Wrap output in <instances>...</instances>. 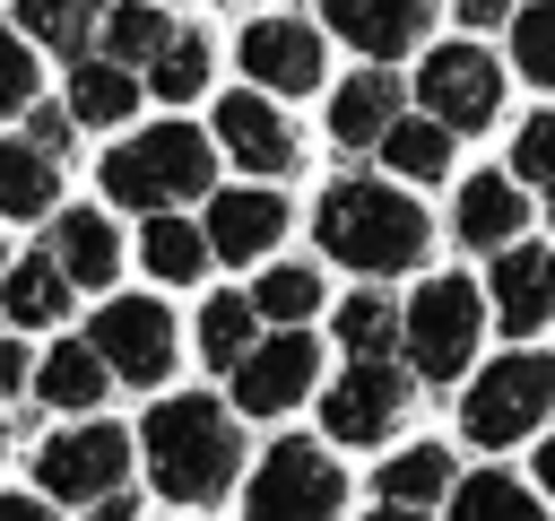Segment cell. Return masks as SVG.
<instances>
[{"label": "cell", "mask_w": 555, "mask_h": 521, "mask_svg": "<svg viewBox=\"0 0 555 521\" xmlns=\"http://www.w3.org/2000/svg\"><path fill=\"white\" fill-rule=\"evenodd\" d=\"M278 234H286V200H278V191H217V200H208V243H217V260H260Z\"/></svg>", "instance_id": "16"}, {"label": "cell", "mask_w": 555, "mask_h": 521, "mask_svg": "<svg viewBox=\"0 0 555 521\" xmlns=\"http://www.w3.org/2000/svg\"><path fill=\"white\" fill-rule=\"evenodd\" d=\"M520 217H529V200H520L512 174H477V182H460V243H477V252L494 243V252H503V243L520 234Z\"/></svg>", "instance_id": "18"}, {"label": "cell", "mask_w": 555, "mask_h": 521, "mask_svg": "<svg viewBox=\"0 0 555 521\" xmlns=\"http://www.w3.org/2000/svg\"><path fill=\"white\" fill-rule=\"evenodd\" d=\"M95 521H139V504H130V495L113 486V495H95Z\"/></svg>", "instance_id": "41"}, {"label": "cell", "mask_w": 555, "mask_h": 521, "mask_svg": "<svg viewBox=\"0 0 555 521\" xmlns=\"http://www.w3.org/2000/svg\"><path fill=\"white\" fill-rule=\"evenodd\" d=\"M321 26H338L356 52L390 61V52H408V43L434 26V9H425V0H330V9H321Z\"/></svg>", "instance_id": "15"}, {"label": "cell", "mask_w": 555, "mask_h": 521, "mask_svg": "<svg viewBox=\"0 0 555 521\" xmlns=\"http://www.w3.org/2000/svg\"><path fill=\"white\" fill-rule=\"evenodd\" d=\"M451 521H546V512H538V495H529L520 478H494V469H477V478L451 495Z\"/></svg>", "instance_id": "30"}, {"label": "cell", "mask_w": 555, "mask_h": 521, "mask_svg": "<svg viewBox=\"0 0 555 521\" xmlns=\"http://www.w3.org/2000/svg\"><path fill=\"white\" fill-rule=\"evenodd\" d=\"M217 139H225V156L251 165V174H286V165H295V130H286V113L260 104V96H225V104H217Z\"/></svg>", "instance_id": "14"}, {"label": "cell", "mask_w": 555, "mask_h": 521, "mask_svg": "<svg viewBox=\"0 0 555 521\" xmlns=\"http://www.w3.org/2000/svg\"><path fill=\"white\" fill-rule=\"evenodd\" d=\"M17 26L52 52H87L104 35V0H17Z\"/></svg>", "instance_id": "24"}, {"label": "cell", "mask_w": 555, "mask_h": 521, "mask_svg": "<svg viewBox=\"0 0 555 521\" xmlns=\"http://www.w3.org/2000/svg\"><path fill=\"white\" fill-rule=\"evenodd\" d=\"M139 443H147V469H156V486L173 504H217L234 486V469H243V434H234V417L217 399H165L139 425Z\"/></svg>", "instance_id": "2"}, {"label": "cell", "mask_w": 555, "mask_h": 521, "mask_svg": "<svg viewBox=\"0 0 555 521\" xmlns=\"http://www.w3.org/2000/svg\"><path fill=\"white\" fill-rule=\"evenodd\" d=\"M494 321L520 330V339L555 321V252H538V243H503V260H494Z\"/></svg>", "instance_id": "13"}, {"label": "cell", "mask_w": 555, "mask_h": 521, "mask_svg": "<svg viewBox=\"0 0 555 521\" xmlns=\"http://www.w3.org/2000/svg\"><path fill=\"white\" fill-rule=\"evenodd\" d=\"M104 191H113L121 208H147V217H156V208L208 191V139H199L191 122H156V130L121 139V148L104 156Z\"/></svg>", "instance_id": "3"}, {"label": "cell", "mask_w": 555, "mask_h": 521, "mask_svg": "<svg viewBox=\"0 0 555 521\" xmlns=\"http://www.w3.org/2000/svg\"><path fill=\"white\" fill-rule=\"evenodd\" d=\"M243 69H251V87L312 96V87H321V35L295 26V17H251V26H243Z\"/></svg>", "instance_id": "12"}, {"label": "cell", "mask_w": 555, "mask_h": 521, "mask_svg": "<svg viewBox=\"0 0 555 521\" xmlns=\"http://www.w3.org/2000/svg\"><path fill=\"white\" fill-rule=\"evenodd\" d=\"M546 208H555V200H546Z\"/></svg>", "instance_id": "44"}, {"label": "cell", "mask_w": 555, "mask_h": 521, "mask_svg": "<svg viewBox=\"0 0 555 521\" xmlns=\"http://www.w3.org/2000/svg\"><path fill=\"white\" fill-rule=\"evenodd\" d=\"M95 347H104V365L121 373V382H165L173 373V321H165V304H104V321H95Z\"/></svg>", "instance_id": "11"}, {"label": "cell", "mask_w": 555, "mask_h": 521, "mask_svg": "<svg viewBox=\"0 0 555 521\" xmlns=\"http://www.w3.org/2000/svg\"><path fill=\"white\" fill-rule=\"evenodd\" d=\"M35 104V61H26V43L17 35H0V122L9 113H26Z\"/></svg>", "instance_id": "36"}, {"label": "cell", "mask_w": 555, "mask_h": 521, "mask_svg": "<svg viewBox=\"0 0 555 521\" xmlns=\"http://www.w3.org/2000/svg\"><path fill=\"white\" fill-rule=\"evenodd\" d=\"M173 35H182V26H173L165 9H147V0H121V9H104V52H113V61H156Z\"/></svg>", "instance_id": "28"}, {"label": "cell", "mask_w": 555, "mask_h": 521, "mask_svg": "<svg viewBox=\"0 0 555 521\" xmlns=\"http://www.w3.org/2000/svg\"><path fill=\"white\" fill-rule=\"evenodd\" d=\"M512 52H520V69H529L538 87H555V0H529V9L512 17Z\"/></svg>", "instance_id": "34"}, {"label": "cell", "mask_w": 555, "mask_h": 521, "mask_svg": "<svg viewBox=\"0 0 555 521\" xmlns=\"http://www.w3.org/2000/svg\"><path fill=\"white\" fill-rule=\"evenodd\" d=\"M477 321H486V295H477L468 278L416 287V295H408V356H416V373H425V382L460 373L468 347H477Z\"/></svg>", "instance_id": "6"}, {"label": "cell", "mask_w": 555, "mask_h": 521, "mask_svg": "<svg viewBox=\"0 0 555 521\" xmlns=\"http://www.w3.org/2000/svg\"><path fill=\"white\" fill-rule=\"evenodd\" d=\"M538 478H546V486H555V443H538Z\"/></svg>", "instance_id": "42"}, {"label": "cell", "mask_w": 555, "mask_h": 521, "mask_svg": "<svg viewBox=\"0 0 555 521\" xmlns=\"http://www.w3.org/2000/svg\"><path fill=\"white\" fill-rule=\"evenodd\" d=\"M130 443H139V434H121V425H78V434H52V443L35 452V478H43V495L95 504V495H113V486H121Z\"/></svg>", "instance_id": "7"}, {"label": "cell", "mask_w": 555, "mask_h": 521, "mask_svg": "<svg viewBox=\"0 0 555 521\" xmlns=\"http://www.w3.org/2000/svg\"><path fill=\"white\" fill-rule=\"evenodd\" d=\"M251 304H260V321H304L312 304H321V278L304 269V260H278V269H260V287H251Z\"/></svg>", "instance_id": "32"}, {"label": "cell", "mask_w": 555, "mask_h": 521, "mask_svg": "<svg viewBox=\"0 0 555 521\" xmlns=\"http://www.w3.org/2000/svg\"><path fill=\"white\" fill-rule=\"evenodd\" d=\"M382 495L390 504H434V495H451V452L442 443H416V452H390V469H382Z\"/></svg>", "instance_id": "29"}, {"label": "cell", "mask_w": 555, "mask_h": 521, "mask_svg": "<svg viewBox=\"0 0 555 521\" xmlns=\"http://www.w3.org/2000/svg\"><path fill=\"white\" fill-rule=\"evenodd\" d=\"M26 373H35V365H26V347H9V339H0V399H9V391H26Z\"/></svg>", "instance_id": "38"}, {"label": "cell", "mask_w": 555, "mask_h": 521, "mask_svg": "<svg viewBox=\"0 0 555 521\" xmlns=\"http://www.w3.org/2000/svg\"><path fill=\"white\" fill-rule=\"evenodd\" d=\"M416 96L434 104V122H451V130H486L494 104H503V69L486 61V43H442V52L416 69Z\"/></svg>", "instance_id": "8"}, {"label": "cell", "mask_w": 555, "mask_h": 521, "mask_svg": "<svg viewBox=\"0 0 555 521\" xmlns=\"http://www.w3.org/2000/svg\"><path fill=\"white\" fill-rule=\"evenodd\" d=\"M208 252H217V243H208V226L165 217V208H156V217H147V234H139V260H147L165 287H191V278L208 269Z\"/></svg>", "instance_id": "22"}, {"label": "cell", "mask_w": 555, "mask_h": 521, "mask_svg": "<svg viewBox=\"0 0 555 521\" xmlns=\"http://www.w3.org/2000/svg\"><path fill=\"white\" fill-rule=\"evenodd\" d=\"M312 373H321V347L286 321L269 347H251V356L234 365V399H243L251 417H278V408H295V399L312 391Z\"/></svg>", "instance_id": "9"}, {"label": "cell", "mask_w": 555, "mask_h": 521, "mask_svg": "<svg viewBox=\"0 0 555 521\" xmlns=\"http://www.w3.org/2000/svg\"><path fill=\"white\" fill-rule=\"evenodd\" d=\"M69 130H78V113H52V104H43L35 122H26V139H35V148H52V156L69 148Z\"/></svg>", "instance_id": "37"}, {"label": "cell", "mask_w": 555, "mask_h": 521, "mask_svg": "<svg viewBox=\"0 0 555 521\" xmlns=\"http://www.w3.org/2000/svg\"><path fill=\"white\" fill-rule=\"evenodd\" d=\"M399 408H408V373H390L382 356H356L347 373H338V391H330V434L338 443H382L390 425H399Z\"/></svg>", "instance_id": "10"}, {"label": "cell", "mask_w": 555, "mask_h": 521, "mask_svg": "<svg viewBox=\"0 0 555 521\" xmlns=\"http://www.w3.org/2000/svg\"><path fill=\"white\" fill-rule=\"evenodd\" d=\"M373 521H416V512H408V504H390V512H373Z\"/></svg>", "instance_id": "43"}, {"label": "cell", "mask_w": 555, "mask_h": 521, "mask_svg": "<svg viewBox=\"0 0 555 521\" xmlns=\"http://www.w3.org/2000/svg\"><path fill=\"white\" fill-rule=\"evenodd\" d=\"M546 408H555V356H503V365H486L468 382L460 425H468V443L494 452V443H520Z\"/></svg>", "instance_id": "4"}, {"label": "cell", "mask_w": 555, "mask_h": 521, "mask_svg": "<svg viewBox=\"0 0 555 521\" xmlns=\"http://www.w3.org/2000/svg\"><path fill=\"white\" fill-rule=\"evenodd\" d=\"M52 260H61L78 287H104V278L121 269V243H113V226H104L95 208H69V217L52 226Z\"/></svg>", "instance_id": "21"}, {"label": "cell", "mask_w": 555, "mask_h": 521, "mask_svg": "<svg viewBox=\"0 0 555 521\" xmlns=\"http://www.w3.org/2000/svg\"><path fill=\"white\" fill-rule=\"evenodd\" d=\"M494 17H512V0H460V26H494Z\"/></svg>", "instance_id": "39"}, {"label": "cell", "mask_w": 555, "mask_h": 521, "mask_svg": "<svg viewBox=\"0 0 555 521\" xmlns=\"http://www.w3.org/2000/svg\"><path fill=\"white\" fill-rule=\"evenodd\" d=\"M104 382H113V365H104V347H95V339H87V347H78V339H61V347L35 365V391H43L52 408H95V399H104Z\"/></svg>", "instance_id": "20"}, {"label": "cell", "mask_w": 555, "mask_h": 521, "mask_svg": "<svg viewBox=\"0 0 555 521\" xmlns=\"http://www.w3.org/2000/svg\"><path fill=\"white\" fill-rule=\"evenodd\" d=\"M512 174H529V182H555V104L520 122V139H512Z\"/></svg>", "instance_id": "35"}, {"label": "cell", "mask_w": 555, "mask_h": 521, "mask_svg": "<svg viewBox=\"0 0 555 521\" xmlns=\"http://www.w3.org/2000/svg\"><path fill=\"white\" fill-rule=\"evenodd\" d=\"M69 287H78V278H69L61 260H17L9 287H0V313H9L17 330H43V321L69 313Z\"/></svg>", "instance_id": "23"}, {"label": "cell", "mask_w": 555, "mask_h": 521, "mask_svg": "<svg viewBox=\"0 0 555 521\" xmlns=\"http://www.w3.org/2000/svg\"><path fill=\"white\" fill-rule=\"evenodd\" d=\"M251 321H260L251 295H208V313H199V356H208L217 373H234V365L251 356Z\"/></svg>", "instance_id": "27"}, {"label": "cell", "mask_w": 555, "mask_h": 521, "mask_svg": "<svg viewBox=\"0 0 555 521\" xmlns=\"http://www.w3.org/2000/svg\"><path fill=\"white\" fill-rule=\"evenodd\" d=\"M0 521H61V512H43L35 495H0Z\"/></svg>", "instance_id": "40"}, {"label": "cell", "mask_w": 555, "mask_h": 521, "mask_svg": "<svg viewBox=\"0 0 555 521\" xmlns=\"http://www.w3.org/2000/svg\"><path fill=\"white\" fill-rule=\"evenodd\" d=\"M130 104H139L130 61H78V69H69V113H78V122H121Z\"/></svg>", "instance_id": "25"}, {"label": "cell", "mask_w": 555, "mask_h": 521, "mask_svg": "<svg viewBox=\"0 0 555 521\" xmlns=\"http://www.w3.org/2000/svg\"><path fill=\"white\" fill-rule=\"evenodd\" d=\"M399 122V78L390 69H364V78H347L338 96H330V139L338 148H364V139H382Z\"/></svg>", "instance_id": "17"}, {"label": "cell", "mask_w": 555, "mask_h": 521, "mask_svg": "<svg viewBox=\"0 0 555 521\" xmlns=\"http://www.w3.org/2000/svg\"><path fill=\"white\" fill-rule=\"evenodd\" d=\"M338 495H347V478L321 443H269V460L251 469L243 521H330Z\"/></svg>", "instance_id": "5"}, {"label": "cell", "mask_w": 555, "mask_h": 521, "mask_svg": "<svg viewBox=\"0 0 555 521\" xmlns=\"http://www.w3.org/2000/svg\"><path fill=\"white\" fill-rule=\"evenodd\" d=\"M208 87V35H173L147 61V96H199Z\"/></svg>", "instance_id": "33"}, {"label": "cell", "mask_w": 555, "mask_h": 521, "mask_svg": "<svg viewBox=\"0 0 555 521\" xmlns=\"http://www.w3.org/2000/svg\"><path fill=\"white\" fill-rule=\"evenodd\" d=\"M382 165L408 174V182H434V174L451 165V122H408V113H399V122L382 130Z\"/></svg>", "instance_id": "26"}, {"label": "cell", "mask_w": 555, "mask_h": 521, "mask_svg": "<svg viewBox=\"0 0 555 521\" xmlns=\"http://www.w3.org/2000/svg\"><path fill=\"white\" fill-rule=\"evenodd\" d=\"M312 234H321L330 260H347V269H364V278H390V269H416V252H425V208H416L408 191L373 182V174H347V182L321 191Z\"/></svg>", "instance_id": "1"}, {"label": "cell", "mask_w": 555, "mask_h": 521, "mask_svg": "<svg viewBox=\"0 0 555 521\" xmlns=\"http://www.w3.org/2000/svg\"><path fill=\"white\" fill-rule=\"evenodd\" d=\"M390 339H408V313H390V295H347L338 304V347L347 356H390Z\"/></svg>", "instance_id": "31"}, {"label": "cell", "mask_w": 555, "mask_h": 521, "mask_svg": "<svg viewBox=\"0 0 555 521\" xmlns=\"http://www.w3.org/2000/svg\"><path fill=\"white\" fill-rule=\"evenodd\" d=\"M61 200V165L35 139H0V217H43Z\"/></svg>", "instance_id": "19"}]
</instances>
